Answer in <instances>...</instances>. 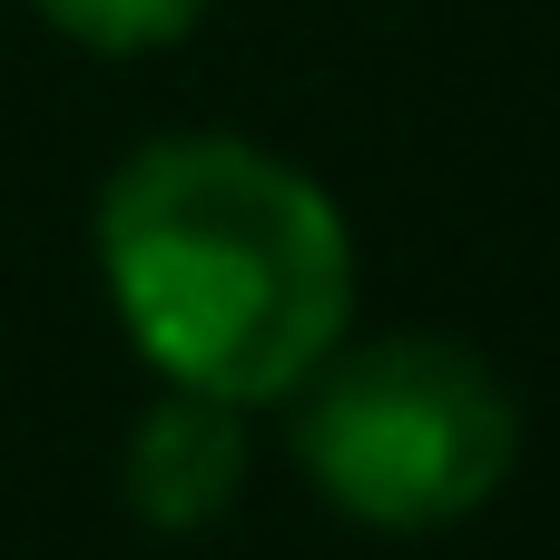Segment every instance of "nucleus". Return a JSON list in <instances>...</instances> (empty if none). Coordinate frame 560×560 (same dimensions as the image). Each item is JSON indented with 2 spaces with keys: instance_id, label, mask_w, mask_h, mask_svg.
<instances>
[{
  "instance_id": "4",
  "label": "nucleus",
  "mask_w": 560,
  "mask_h": 560,
  "mask_svg": "<svg viewBox=\"0 0 560 560\" xmlns=\"http://www.w3.org/2000/svg\"><path fill=\"white\" fill-rule=\"evenodd\" d=\"M39 10H49V30H69L79 49L128 59V49H167V39H187L207 0H39Z\"/></svg>"
},
{
  "instance_id": "1",
  "label": "nucleus",
  "mask_w": 560,
  "mask_h": 560,
  "mask_svg": "<svg viewBox=\"0 0 560 560\" xmlns=\"http://www.w3.org/2000/svg\"><path fill=\"white\" fill-rule=\"evenodd\" d=\"M98 266L138 354L217 404L295 394L354 315L335 197L256 138H158L98 207Z\"/></svg>"
},
{
  "instance_id": "3",
  "label": "nucleus",
  "mask_w": 560,
  "mask_h": 560,
  "mask_svg": "<svg viewBox=\"0 0 560 560\" xmlns=\"http://www.w3.org/2000/svg\"><path fill=\"white\" fill-rule=\"evenodd\" d=\"M246 482V423L217 394H167L128 443V502L148 532H207Z\"/></svg>"
},
{
  "instance_id": "2",
  "label": "nucleus",
  "mask_w": 560,
  "mask_h": 560,
  "mask_svg": "<svg viewBox=\"0 0 560 560\" xmlns=\"http://www.w3.org/2000/svg\"><path fill=\"white\" fill-rule=\"evenodd\" d=\"M295 463L315 492L374 532H443L472 522L522 453L512 384L453 345V335H384L354 354H325L305 384Z\"/></svg>"
}]
</instances>
